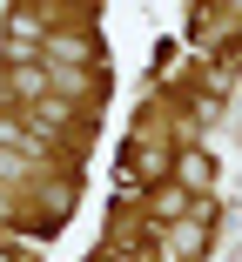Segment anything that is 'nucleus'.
<instances>
[{"label":"nucleus","mask_w":242,"mask_h":262,"mask_svg":"<svg viewBox=\"0 0 242 262\" xmlns=\"http://www.w3.org/2000/svg\"><path fill=\"white\" fill-rule=\"evenodd\" d=\"M195 249H202V229H195V222H182V229L162 235V255H168V262H175V255H195Z\"/></svg>","instance_id":"nucleus-1"},{"label":"nucleus","mask_w":242,"mask_h":262,"mask_svg":"<svg viewBox=\"0 0 242 262\" xmlns=\"http://www.w3.org/2000/svg\"><path fill=\"white\" fill-rule=\"evenodd\" d=\"M0 262H14V255H0Z\"/></svg>","instance_id":"nucleus-3"},{"label":"nucleus","mask_w":242,"mask_h":262,"mask_svg":"<svg viewBox=\"0 0 242 262\" xmlns=\"http://www.w3.org/2000/svg\"><path fill=\"white\" fill-rule=\"evenodd\" d=\"M182 182L202 188V182H209V155H182Z\"/></svg>","instance_id":"nucleus-2"}]
</instances>
